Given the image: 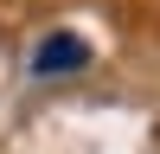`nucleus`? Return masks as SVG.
Segmentation results:
<instances>
[{
    "label": "nucleus",
    "instance_id": "1",
    "mask_svg": "<svg viewBox=\"0 0 160 154\" xmlns=\"http://www.w3.org/2000/svg\"><path fill=\"white\" fill-rule=\"evenodd\" d=\"M77 64H90V45H83V38H71V32H51L45 45L32 51V71H38V77H58V71H77Z\"/></svg>",
    "mask_w": 160,
    "mask_h": 154
}]
</instances>
